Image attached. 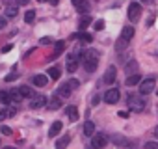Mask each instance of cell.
<instances>
[{"instance_id": "6da1fadb", "label": "cell", "mask_w": 158, "mask_h": 149, "mask_svg": "<svg viewBox=\"0 0 158 149\" xmlns=\"http://www.w3.org/2000/svg\"><path fill=\"white\" fill-rule=\"evenodd\" d=\"M99 56L93 52V50H88L86 54H84V58H82V65H84V69L88 71V73H93L95 69H97V65H99Z\"/></svg>"}, {"instance_id": "7a4b0ae2", "label": "cell", "mask_w": 158, "mask_h": 149, "mask_svg": "<svg viewBox=\"0 0 158 149\" xmlns=\"http://www.w3.org/2000/svg\"><path fill=\"white\" fill-rule=\"evenodd\" d=\"M154 86H156V80H154L152 77H147V79H143L141 84H139V93H141V95H149L151 92H154Z\"/></svg>"}, {"instance_id": "3957f363", "label": "cell", "mask_w": 158, "mask_h": 149, "mask_svg": "<svg viewBox=\"0 0 158 149\" xmlns=\"http://www.w3.org/2000/svg\"><path fill=\"white\" fill-rule=\"evenodd\" d=\"M128 108L132 112H141L145 108V101L139 97V95H130L128 97Z\"/></svg>"}, {"instance_id": "277c9868", "label": "cell", "mask_w": 158, "mask_h": 149, "mask_svg": "<svg viewBox=\"0 0 158 149\" xmlns=\"http://www.w3.org/2000/svg\"><path fill=\"white\" fill-rule=\"evenodd\" d=\"M139 15H141V6L138 2H130V6H128V21L130 23H138Z\"/></svg>"}, {"instance_id": "5b68a950", "label": "cell", "mask_w": 158, "mask_h": 149, "mask_svg": "<svg viewBox=\"0 0 158 149\" xmlns=\"http://www.w3.org/2000/svg\"><path fill=\"white\" fill-rule=\"evenodd\" d=\"M119 97H121V92H119L117 88H110V90L104 93V101H106L108 104H115V103L119 101Z\"/></svg>"}, {"instance_id": "8992f818", "label": "cell", "mask_w": 158, "mask_h": 149, "mask_svg": "<svg viewBox=\"0 0 158 149\" xmlns=\"http://www.w3.org/2000/svg\"><path fill=\"white\" fill-rule=\"evenodd\" d=\"M73 6L80 11V13H84V15H88L89 10H91V4L88 2V0H73Z\"/></svg>"}, {"instance_id": "52a82bcc", "label": "cell", "mask_w": 158, "mask_h": 149, "mask_svg": "<svg viewBox=\"0 0 158 149\" xmlns=\"http://www.w3.org/2000/svg\"><path fill=\"white\" fill-rule=\"evenodd\" d=\"M47 104H48V101H47L45 95H35V97H32V101H30V108H34V110L43 108V106H47Z\"/></svg>"}, {"instance_id": "ba28073f", "label": "cell", "mask_w": 158, "mask_h": 149, "mask_svg": "<svg viewBox=\"0 0 158 149\" xmlns=\"http://www.w3.org/2000/svg\"><path fill=\"white\" fill-rule=\"evenodd\" d=\"M115 79H117V69H115V65H110L106 69V73H104V82L106 84H114Z\"/></svg>"}, {"instance_id": "9c48e42d", "label": "cell", "mask_w": 158, "mask_h": 149, "mask_svg": "<svg viewBox=\"0 0 158 149\" xmlns=\"http://www.w3.org/2000/svg\"><path fill=\"white\" fill-rule=\"evenodd\" d=\"M91 142H93V147H95V149H102V147H106L108 138H106L104 134H95Z\"/></svg>"}, {"instance_id": "30bf717a", "label": "cell", "mask_w": 158, "mask_h": 149, "mask_svg": "<svg viewBox=\"0 0 158 149\" xmlns=\"http://www.w3.org/2000/svg\"><path fill=\"white\" fill-rule=\"evenodd\" d=\"M32 82H34V86L43 88V86H47L48 77H47V74H35V77H32Z\"/></svg>"}, {"instance_id": "8fae6325", "label": "cell", "mask_w": 158, "mask_h": 149, "mask_svg": "<svg viewBox=\"0 0 158 149\" xmlns=\"http://www.w3.org/2000/svg\"><path fill=\"white\" fill-rule=\"evenodd\" d=\"M19 13V4H8L6 6V19H13Z\"/></svg>"}, {"instance_id": "7c38bea8", "label": "cell", "mask_w": 158, "mask_h": 149, "mask_svg": "<svg viewBox=\"0 0 158 149\" xmlns=\"http://www.w3.org/2000/svg\"><path fill=\"white\" fill-rule=\"evenodd\" d=\"M76 69H78V60H76L74 56H69V58H67V71H69V73H74Z\"/></svg>"}, {"instance_id": "4fadbf2b", "label": "cell", "mask_w": 158, "mask_h": 149, "mask_svg": "<svg viewBox=\"0 0 158 149\" xmlns=\"http://www.w3.org/2000/svg\"><path fill=\"white\" fill-rule=\"evenodd\" d=\"M71 92H73V90H71V88H69V84L65 82V84H61V86L58 88V97H69V95H71Z\"/></svg>"}, {"instance_id": "5bb4252c", "label": "cell", "mask_w": 158, "mask_h": 149, "mask_svg": "<svg viewBox=\"0 0 158 149\" xmlns=\"http://www.w3.org/2000/svg\"><path fill=\"white\" fill-rule=\"evenodd\" d=\"M60 106H61V97H50L47 108H50V110H58Z\"/></svg>"}, {"instance_id": "9a60e30c", "label": "cell", "mask_w": 158, "mask_h": 149, "mask_svg": "<svg viewBox=\"0 0 158 149\" xmlns=\"http://www.w3.org/2000/svg\"><path fill=\"white\" fill-rule=\"evenodd\" d=\"M84 134L86 136H95V125H93V121H86L84 123Z\"/></svg>"}, {"instance_id": "2e32d148", "label": "cell", "mask_w": 158, "mask_h": 149, "mask_svg": "<svg viewBox=\"0 0 158 149\" xmlns=\"http://www.w3.org/2000/svg\"><path fill=\"white\" fill-rule=\"evenodd\" d=\"M136 84H141L139 74H138V73H134V74H128V79H127V86H136Z\"/></svg>"}, {"instance_id": "e0dca14e", "label": "cell", "mask_w": 158, "mask_h": 149, "mask_svg": "<svg viewBox=\"0 0 158 149\" xmlns=\"http://www.w3.org/2000/svg\"><path fill=\"white\" fill-rule=\"evenodd\" d=\"M121 37L127 39V41H130V39L134 37V28H132V26H125L123 32H121Z\"/></svg>"}, {"instance_id": "ac0fdd59", "label": "cell", "mask_w": 158, "mask_h": 149, "mask_svg": "<svg viewBox=\"0 0 158 149\" xmlns=\"http://www.w3.org/2000/svg\"><path fill=\"white\" fill-rule=\"evenodd\" d=\"M61 121H54L52 123V127H50V130H48V136H58L60 134V130H61Z\"/></svg>"}, {"instance_id": "d6986e66", "label": "cell", "mask_w": 158, "mask_h": 149, "mask_svg": "<svg viewBox=\"0 0 158 149\" xmlns=\"http://www.w3.org/2000/svg\"><path fill=\"white\" fill-rule=\"evenodd\" d=\"M89 24H91V17H89V15H84V17L80 19V23H78V28H80V32H84Z\"/></svg>"}, {"instance_id": "ffe728a7", "label": "cell", "mask_w": 158, "mask_h": 149, "mask_svg": "<svg viewBox=\"0 0 158 149\" xmlns=\"http://www.w3.org/2000/svg\"><path fill=\"white\" fill-rule=\"evenodd\" d=\"M67 116L71 121H78V110L76 106H67Z\"/></svg>"}, {"instance_id": "44dd1931", "label": "cell", "mask_w": 158, "mask_h": 149, "mask_svg": "<svg viewBox=\"0 0 158 149\" xmlns=\"http://www.w3.org/2000/svg\"><path fill=\"white\" fill-rule=\"evenodd\" d=\"M69 142H71V138H69V136H61V138L56 142V149H65V147L69 145Z\"/></svg>"}, {"instance_id": "7402d4cb", "label": "cell", "mask_w": 158, "mask_h": 149, "mask_svg": "<svg viewBox=\"0 0 158 149\" xmlns=\"http://www.w3.org/2000/svg\"><path fill=\"white\" fill-rule=\"evenodd\" d=\"M136 69H138V62H134V60H130V62L125 65V71H127V73H130V74H134V73H136Z\"/></svg>"}, {"instance_id": "603a6c76", "label": "cell", "mask_w": 158, "mask_h": 149, "mask_svg": "<svg viewBox=\"0 0 158 149\" xmlns=\"http://www.w3.org/2000/svg\"><path fill=\"white\" fill-rule=\"evenodd\" d=\"M19 93H21L23 97H34V92H32L30 86H21V88H19Z\"/></svg>"}, {"instance_id": "cb8c5ba5", "label": "cell", "mask_w": 158, "mask_h": 149, "mask_svg": "<svg viewBox=\"0 0 158 149\" xmlns=\"http://www.w3.org/2000/svg\"><path fill=\"white\" fill-rule=\"evenodd\" d=\"M0 103L11 104V93H10V92H0Z\"/></svg>"}, {"instance_id": "d4e9b609", "label": "cell", "mask_w": 158, "mask_h": 149, "mask_svg": "<svg viewBox=\"0 0 158 149\" xmlns=\"http://www.w3.org/2000/svg\"><path fill=\"white\" fill-rule=\"evenodd\" d=\"M24 21H26L28 24H32V23L35 21V11H34V10H28V11L24 13Z\"/></svg>"}, {"instance_id": "484cf974", "label": "cell", "mask_w": 158, "mask_h": 149, "mask_svg": "<svg viewBox=\"0 0 158 149\" xmlns=\"http://www.w3.org/2000/svg\"><path fill=\"white\" fill-rule=\"evenodd\" d=\"M48 77H50L52 80H58V79H60V69H58V67H50V69H48Z\"/></svg>"}, {"instance_id": "4316f807", "label": "cell", "mask_w": 158, "mask_h": 149, "mask_svg": "<svg viewBox=\"0 0 158 149\" xmlns=\"http://www.w3.org/2000/svg\"><path fill=\"white\" fill-rule=\"evenodd\" d=\"M63 49H65V41H56V47H54V58H56Z\"/></svg>"}, {"instance_id": "83f0119b", "label": "cell", "mask_w": 158, "mask_h": 149, "mask_svg": "<svg viewBox=\"0 0 158 149\" xmlns=\"http://www.w3.org/2000/svg\"><path fill=\"white\" fill-rule=\"evenodd\" d=\"M127 45H128V41L127 39H123V37H119V41H117V45H115V49L121 52L123 49H127Z\"/></svg>"}, {"instance_id": "f1b7e54d", "label": "cell", "mask_w": 158, "mask_h": 149, "mask_svg": "<svg viewBox=\"0 0 158 149\" xmlns=\"http://www.w3.org/2000/svg\"><path fill=\"white\" fill-rule=\"evenodd\" d=\"M15 79H17V67H13V71L8 74V77H6V82H13Z\"/></svg>"}, {"instance_id": "f546056e", "label": "cell", "mask_w": 158, "mask_h": 149, "mask_svg": "<svg viewBox=\"0 0 158 149\" xmlns=\"http://www.w3.org/2000/svg\"><path fill=\"white\" fill-rule=\"evenodd\" d=\"M67 84H69V88H71V90H76L78 86H80V82H78L76 79H71V80H69Z\"/></svg>"}, {"instance_id": "4dcf8cb0", "label": "cell", "mask_w": 158, "mask_h": 149, "mask_svg": "<svg viewBox=\"0 0 158 149\" xmlns=\"http://www.w3.org/2000/svg\"><path fill=\"white\" fill-rule=\"evenodd\" d=\"M80 37H82V41H86V43H91V34H86V32H80Z\"/></svg>"}, {"instance_id": "1f68e13d", "label": "cell", "mask_w": 158, "mask_h": 149, "mask_svg": "<svg viewBox=\"0 0 158 149\" xmlns=\"http://www.w3.org/2000/svg\"><path fill=\"white\" fill-rule=\"evenodd\" d=\"M143 149H158V142H147L143 145Z\"/></svg>"}, {"instance_id": "d6a6232c", "label": "cell", "mask_w": 158, "mask_h": 149, "mask_svg": "<svg viewBox=\"0 0 158 149\" xmlns=\"http://www.w3.org/2000/svg\"><path fill=\"white\" fill-rule=\"evenodd\" d=\"M0 132H2V134H8V136H10V134H11L13 130H11L10 127H0Z\"/></svg>"}, {"instance_id": "836d02e7", "label": "cell", "mask_w": 158, "mask_h": 149, "mask_svg": "<svg viewBox=\"0 0 158 149\" xmlns=\"http://www.w3.org/2000/svg\"><path fill=\"white\" fill-rule=\"evenodd\" d=\"M6 117H8V110L6 108H0V121L6 119Z\"/></svg>"}, {"instance_id": "e575fe53", "label": "cell", "mask_w": 158, "mask_h": 149, "mask_svg": "<svg viewBox=\"0 0 158 149\" xmlns=\"http://www.w3.org/2000/svg\"><path fill=\"white\" fill-rule=\"evenodd\" d=\"M104 28V21H97L95 23V30H102Z\"/></svg>"}, {"instance_id": "d590c367", "label": "cell", "mask_w": 158, "mask_h": 149, "mask_svg": "<svg viewBox=\"0 0 158 149\" xmlns=\"http://www.w3.org/2000/svg\"><path fill=\"white\" fill-rule=\"evenodd\" d=\"M39 43H41V45H50V43H52V39H50V37H41V41H39Z\"/></svg>"}, {"instance_id": "8d00e7d4", "label": "cell", "mask_w": 158, "mask_h": 149, "mask_svg": "<svg viewBox=\"0 0 158 149\" xmlns=\"http://www.w3.org/2000/svg\"><path fill=\"white\" fill-rule=\"evenodd\" d=\"M91 103H93V106H97V104L101 103V97H99V95H95V97L91 99Z\"/></svg>"}, {"instance_id": "74e56055", "label": "cell", "mask_w": 158, "mask_h": 149, "mask_svg": "<svg viewBox=\"0 0 158 149\" xmlns=\"http://www.w3.org/2000/svg\"><path fill=\"white\" fill-rule=\"evenodd\" d=\"M6 26V17H0V30Z\"/></svg>"}, {"instance_id": "f35d334b", "label": "cell", "mask_w": 158, "mask_h": 149, "mask_svg": "<svg viewBox=\"0 0 158 149\" xmlns=\"http://www.w3.org/2000/svg\"><path fill=\"white\" fill-rule=\"evenodd\" d=\"M11 47H13V45H6V47H2V52H10Z\"/></svg>"}, {"instance_id": "ab89813d", "label": "cell", "mask_w": 158, "mask_h": 149, "mask_svg": "<svg viewBox=\"0 0 158 149\" xmlns=\"http://www.w3.org/2000/svg\"><path fill=\"white\" fill-rule=\"evenodd\" d=\"M30 0H17V4H21V6H24V4H28Z\"/></svg>"}, {"instance_id": "60d3db41", "label": "cell", "mask_w": 158, "mask_h": 149, "mask_svg": "<svg viewBox=\"0 0 158 149\" xmlns=\"http://www.w3.org/2000/svg\"><path fill=\"white\" fill-rule=\"evenodd\" d=\"M48 2H50L52 6H58V0H48Z\"/></svg>"}, {"instance_id": "b9f144b4", "label": "cell", "mask_w": 158, "mask_h": 149, "mask_svg": "<svg viewBox=\"0 0 158 149\" xmlns=\"http://www.w3.org/2000/svg\"><path fill=\"white\" fill-rule=\"evenodd\" d=\"M141 2H145V4H152V0H141Z\"/></svg>"}, {"instance_id": "7bdbcfd3", "label": "cell", "mask_w": 158, "mask_h": 149, "mask_svg": "<svg viewBox=\"0 0 158 149\" xmlns=\"http://www.w3.org/2000/svg\"><path fill=\"white\" fill-rule=\"evenodd\" d=\"M154 138H158V127L154 129Z\"/></svg>"}, {"instance_id": "ee69618b", "label": "cell", "mask_w": 158, "mask_h": 149, "mask_svg": "<svg viewBox=\"0 0 158 149\" xmlns=\"http://www.w3.org/2000/svg\"><path fill=\"white\" fill-rule=\"evenodd\" d=\"M2 149H15V147H11V145H8V147H2Z\"/></svg>"}, {"instance_id": "f6af8a7d", "label": "cell", "mask_w": 158, "mask_h": 149, "mask_svg": "<svg viewBox=\"0 0 158 149\" xmlns=\"http://www.w3.org/2000/svg\"><path fill=\"white\" fill-rule=\"evenodd\" d=\"M37 2H48V0H37Z\"/></svg>"}, {"instance_id": "bcb514c9", "label": "cell", "mask_w": 158, "mask_h": 149, "mask_svg": "<svg viewBox=\"0 0 158 149\" xmlns=\"http://www.w3.org/2000/svg\"><path fill=\"white\" fill-rule=\"evenodd\" d=\"M88 149H95V147H88Z\"/></svg>"}, {"instance_id": "7dc6e473", "label": "cell", "mask_w": 158, "mask_h": 149, "mask_svg": "<svg viewBox=\"0 0 158 149\" xmlns=\"http://www.w3.org/2000/svg\"><path fill=\"white\" fill-rule=\"evenodd\" d=\"M156 54H158V50H156Z\"/></svg>"}]
</instances>
